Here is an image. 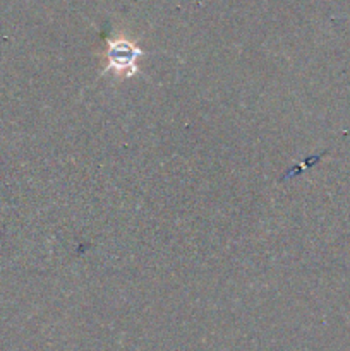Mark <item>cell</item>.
<instances>
[{"mask_svg":"<svg viewBox=\"0 0 350 351\" xmlns=\"http://www.w3.org/2000/svg\"><path fill=\"white\" fill-rule=\"evenodd\" d=\"M144 55L137 45L126 38H108L105 51V72L122 77H132L137 72V60Z\"/></svg>","mask_w":350,"mask_h":351,"instance_id":"obj_1","label":"cell"}]
</instances>
